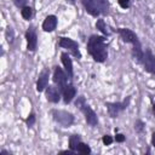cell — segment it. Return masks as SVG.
Masks as SVG:
<instances>
[{"label": "cell", "mask_w": 155, "mask_h": 155, "mask_svg": "<svg viewBox=\"0 0 155 155\" xmlns=\"http://www.w3.org/2000/svg\"><path fill=\"white\" fill-rule=\"evenodd\" d=\"M87 51L92 56V58L96 62L103 63L108 57V50L105 44V38L99 35H92L90 36L87 41Z\"/></svg>", "instance_id": "obj_1"}, {"label": "cell", "mask_w": 155, "mask_h": 155, "mask_svg": "<svg viewBox=\"0 0 155 155\" xmlns=\"http://www.w3.org/2000/svg\"><path fill=\"white\" fill-rule=\"evenodd\" d=\"M117 33L120 34L121 39L125 41V42H128V44H132L133 45V58L138 62V63H142L143 61V51H142V45H140V41L138 39V36L128 28H119L117 29Z\"/></svg>", "instance_id": "obj_2"}, {"label": "cell", "mask_w": 155, "mask_h": 155, "mask_svg": "<svg viewBox=\"0 0 155 155\" xmlns=\"http://www.w3.org/2000/svg\"><path fill=\"white\" fill-rule=\"evenodd\" d=\"M75 105L81 109V111H82L84 115H85L86 122H87L90 126H96V125H97V122H98L97 115H96V113L91 109V107L85 103V98H84V97H79L78 101L75 102Z\"/></svg>", "instance_id": "obj_3"}, {"label": "cell", "mask_w": 155, "mask_h": 155, "mask_svg": "<svg viewBox=\"0 0 155 155\" xmlns=\"http://www.w3.org/2000/svg\"><path fill=\"white\" fill-rule=\"evenodd\" d=\"M52 116H53V120L56 122H58L61 126L63 127H69L73 122H74V116L73 114L68 113V111H64V110H57V109H53L51 111Z\"/></svg>", "instance_id": "obj_4"}, {"label": "cell", "mask_w": 155, "mask_h": 155, "mask_svg": "<svg viewBox=\"0 0 155 155\" xmlns=\"http://www.w3.org/2000/svg\"><path fill=\"white\" fill-rule=\"evenodd\" d=\"M130 101H131V98H130V97H127V98H126L125 101H122V102L105 103V107H107V109H108V113H109L110 117H116V116H117L122 110H125V109L128 107Z\"/></svg>", "instance_id": "obj_5"}, {"label": "cell", "mask_w": 155, "mask_h": 155, "mask_svg": "<svg viewBox=\"0 0 155 155\" xmlns=\"http://www.w3.org/2000/svg\"><path fill=\"white\" fill-rule=\"evenodd\" d=\"M59 46L63 47V48H67V50H68L74 57H76L78 59L81 58V53H80V51H79V45H78L76 41L69 39V38L62 36V38H59Z\"/></svg>", "instance_id": "obj_6"}, {"label": "cell", "mask_w": 155, "mask_h": 155, "mask_svg": "<svg viewBox=\"0 0 155 155\" xmlns=\"http://www.w3.org/2000/svg\"><path fill=\"white\" fill-rule=\"evenodd\" d=\"M67 79H68V75L59 67H56L54 71H53V82L58 86L59 91L64 90V87L67 85Z\"/></svg>", "instance_id": "obj_7"}, {"label": "cell", "mask_w": 155, "mask_h": 155, "mask_svg": "<svg viewBox=\"0 0 155 155\" xmlns=\"http://www.w3.org/2000/svg\"><path fill=\"white\" fill-rule=\"evenodd\" d=\"M142 63L144 64V68L147 71L155 74V56L153 54V52L148 48L145 50V52L143 53V61Z\"/></svg>", "instance_id": "obj_8"}, {"label": "cell", "mask_w": 155, "mask_h": 155, "mask_svg": "<svg viewBox=\"0 0 155 155\" xmlns=\"http://www.w3.org/2000/svg\"><path fill=\"white\" fill-rule=\"evenodd\" d=\"M25 39H27V48L28 51H35L36 50V45H38V38H36V33L33 25H30L25 33Z\"/></svg>", "instance_id": "obj_9"}, {"label": "cell", "mask_w": 155, "mask_h": 155, "mask_svg": "<svg viewBox=\"0 0 155 155\" xmlns=\"http://www.w3.org/2000/svg\"><path fill=\"white\" fill-rule=\"evenodd\" d=\"M48 76H50V70L46 68V69H44L41 71V74L39 75V79L36 81V90H38V92H42L47 87Z\"/></svg>", "instance_id": "obj_10"}, {"label": "cell", "mask_w": 155, "mask_h": 155, "mask_svg": "<svg viewBox=\"0 0 155 155\" xmlns=\"http://www.w3.org/2000/svg\"><path fill=\"white\" fill-rule=\"evenodd\" d=\"M46 98L51 103H58L61 99V92L59 88L56 86H48L46 88Z\"/></svg>", "instance_id": "obj_11"}, {"label": "cell", "mask_w": 155, "mask_h": 155, "mask_svg": "<svg viewBox=\"0 0 155 155\" xmlns=\"http://www.w3.org/2000/svg\"><path fill=\"white\" fill-rule=\"evenodd\" d=\"M81 2H82V5H84L85 10H86L91 16L97 17V16L101 13L99 10H98V7H97L96 0H81Z\"/></svg>", "instance_id": "obj_12"}, {"label": "cell", "mask_w": 155, "mask_h": 155, "mask_svg": "<svg viewBox=\"0 0 155 155\" xmlns=\"http://www.w3.org/2000/svg\"><path fill=\"white\" fill-rule=\"evenodd\" d=\"M61 59H62V63L65 68V71H67V75H68V79H73V62L70 59V57L68 56V53L63 52L61 54Z\"/></svg>", "instance_id": "obj_13"}, {"label": "cell", "mask_w": 155, "mask_h": 155, "mask_svg": "<svg viewBox=\"0 0 155 155\" xmlns=\"http://www.w3.org/2000/svg\"><path fill=\"white\" fill-rule=\"evenodd\" d=\"M62 92H63L64 103H70L73 101V98L75 97V94H76V90H75V87L71 84H69V85L67 84L65 87H64V90Z\"/></svg>", "instance_id": "obj_14"}, {"label": "cell", "mask_w": 155, "mask_h": 155, "mask_svg": "<svg viewBox=\"0 0 155 155\" xmlns=\"http://www.w3.org/2000/svg\"><path fill=\"white\" fill-rule=\"evenodd\" d=\"M56 27H57V18H56V16H53V15L47 16L45 18L44 23H42V29L45 31H52V30L56 29Z\"/></svg>", "instance_id": "obj_15"}, {"label": "cell", "mask_w": 155, "mask_h": 155, "mask_svg": "<svg viewBox=\"0 0 155 155\" xmlns=\"http://www.w3.org/2000/svg\"><path fill=\"white\" fill-rule=\"evenodd\" d=\"M80 142H81V138H80L79 134H73V136H70V138H69V148H70L71 150L76 151V150H78V145L80 144Z\"/></svg>", "instance_id": "obj_16"}, {"label": "cell", "mask_w": 155, "mask_h": 155, "mask_svg": "<svg viewBox=\"0 0 155 155\" xmlns=\"http://www.w3.org/2000/svg\"><path fill=\"white\" fill-rule=\"evenodd\" d=\"M96 2H97V7H98L99 12L103 13V15H108V12H109L108 0H96Z\"/></svg>", "instance_id": "obj_17"}, {"label": "cell", "mask_w": 155, "mask_h": 155, "mask_svg": "<svg viewBox=\"0 0 155 155\" xmlns=\"http://www.w3.org/2000/svg\"><path fill=\"white\" fill-rule=\"evenodd\" d=\"M96 27H97V29L101 31V33H103L104 35H110V31L108 30V27L105 25V23H104V21L103 19H98L97 21V23H96Z\"/></svg>", "instance_id": "obj_18"}, {"label": "cell", "mask_w": 155, "mask_h": 155, "mask_svg": "<svg viewBox=\"0 0 155 155\" xmlns=\"http://www.w3.org/2000/svg\"><path fill=\"white\" fill-rule=\"evenodd\" d=\"M21 15H22V17H23L24 19L29 21V19L33 17V10H31V7H30V6H24V7H22Z\"/></svg>", "instance_id": "obj_19"}, {"label": "cell", "mask_w": 155, "mask_h": 155, "mask_svg": "<svg viewBox=\"0 0 155 155\" xmlns=\"http://www.w3.org/2000/svg\"><path fill=\"white\" fill-rule=\"evenodd\" d=\"M76 151L80 153V154H90V153H91V148H90L87 144L80 142V144L78 145V150H76Z\"/></svg>", "instance_id": "obj_20"}, {"label": "cell", "mask_w": 155, "mask_h": 155, "mask_svg": "<svg viewBox=\"0 0 155 155\" xmlns=\"http://www.w3.org/2000/svg\"><path fill=\"white\" fill-rule=\"evenodd\" d=\"M25 122H27V125H28L29 127H31V126L35 124V114H34V113H30V114H29V116L27 117Z\"/></svg>", "instance_id": "obj_21"}, {"label": "cell", "mask_w": 155, "mask_h": 155, "mask_svg": "<svg viewBox=\"0 0 155 155\" xmlns=\"http://www.w3.org/2000/svg\"><path fill=\"white\" fill-rule=\"evenodd\" d=\"M143 128H144V124L142 122V121H136L134 122V130L137 131V132H142L143 131Z\"/></svg>", "instance_id": "obj_22"}, {"label": "cell", "mask_w": 155, "mask_h": 155, "mask_svg": "<svg viewBox=\"0 0 155 155\" xmlns=\"http://www.w3.org/2000/svg\"><path fill=\"white\" fill-rule=\"evenodd\" d=\"M102 140H103V143H104L105 145H110V144L113 143V138H111L109 134H105V136H103Z\"/></svg>", "instance_id": "obj_23"}, {"label": "cell", "mask_w": 155, "mask_h": 155, "mask_svg": "<svg viewBox=\"0 0 155 155\" xmlns=\"http://www.w3.org/2000/svg\"><path fill=\"white\" fill-rule=\"evenodd\" d=\"M130 4H131L130 0H119V5H120L122 8H128V7H130Z\"/></svg>", "instance_id": "obj_24"}, {"label": "cell", "mask_w": 155, "mask_h": 155, "mask_svg": "<svg viewBox=\"0 0 155 155\" xmlns=\"http://www.w3.org/2000/svg\"><path fill=\"white\" fill-rule=\"evenodd\" d=\"M27 1L28 0H13V2H15V5L17 6V7H24V6H27L25 4H27Z\"/></svg>", "instance_id": "obj_25"}, {"label": "cell", "mask_w": 155, "mask_h": 155, "mask_svg": "<svg viewBox=\"0 0 155 155\" xmlns=\"http://www.w3.org/2000/svg\"><path fill=\"white\" fill-rule=\"evenodd\" d=\"M115 140H116V142H119V143H122V142L125 140V136H124V134H121V133H117V134L115 136Z\"/></svg>", "instance_id": "obj_26"}, {"label": "cell", "mask_w": 155, "mask_h": 155, "mask_svg": "<svg viewBox=\"0 0 155 155\" xmlns=\"http://www.w3.org/2000/svg\"><path fill=\"white\" fill-rule=\"evenodd\" d=\"M61 154H75V151L74 150H63V151H61Z\"/></svg>", "instance_id": "obj_27"}, {"label": "cell", "mask_w": 155, "mask_h": 155, "mask_svg": "<svg viewBox=\"0 0 155 155\" xmlns=\"http://www.w3.org/2000/svg\"><path fill=\"white\" fill-rule=\"evenodd\" d=\"M151 144L155 148V132H153V134H151Z\"/></svg>", "instance_id": "obj_28"}, {"label": "cell", "mask_w": 155, "mask_h": 155, "mask_svg": "<svg viewBox=\"0 0 155 155\" xmlns=\"http://www.w3.org/2000/svg\"><path fill=\"white\" fill-rule=\"evenodd\" d=\"M1 155H10V153L8 151H6V150H1V153H0Z\"/></svg>", "instance_id": "obj_29"}, {"label": "cell", "mask_w": 155, "mask_h": 155, "mask_svg": "<svg viewBox=\"0 0 155 155\" xmlns=\"http://www.w3.org/2000/svg\"><path fill=\"white\" fill-rule=\"evenodd\" d=\"M153 111H154V115H155V104H153Z\"/></svg>", "instance_id": "obj_30"}]
</instances>
